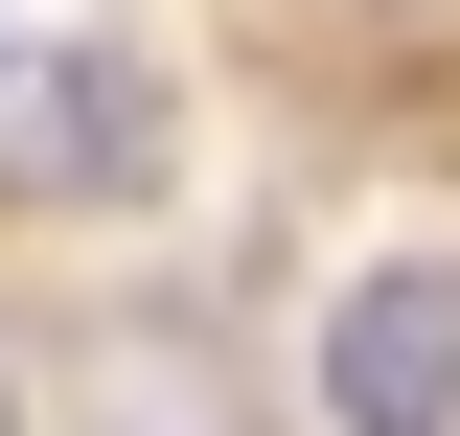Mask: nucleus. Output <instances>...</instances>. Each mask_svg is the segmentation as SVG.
<instances>
[{
	"instance_id": "obj_1",
	"label": "nucleus",
	"mask_w": 460,
	"mask_h": 436,
	"mask_svg": "<svg viewBox=\"0 0 460 436\" xmlns=\"http://www.w3.org/2000/svg\"><path fill=\"white\" fill-rule=\"evenodd\" d=\"M0 184L23 207H138L162 184V69L138 47H0Z\"/></svg>"
},
{
	"instance_id": "obj_2",
	"label": "nucleus",
	"mask_w": 460,
	"mask_h": 436,
	"mask_svg": "<svg viewBox=\"0 0 460 436\" xmlns=\"http://www.w3.org/2000/svg\"><path fill=\"white\" fill-rule=\"evenodd\" d=\"M323 414H345V436H460V275H438V253L345 275V322H323Z\"/></svg>"
}]
</instances>
